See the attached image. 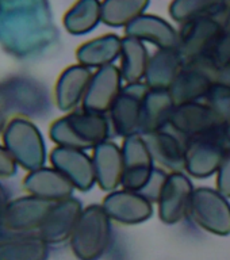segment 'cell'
Instances as JSON below:
<instances>
[{
    "label": "cell",
    "mask_w": 230,
    "mask_h": 260,
    "mask_svg": "<svg viewBox=\"0 0 230 260\" xmlns=\"http://www.w3.org/2000/svg\"><path fill=\"white\" fill-rule=\"evenodd\" d=\"M56 38L49 0H0V46L11 56H38Z\"/></svg>",
    "instance_id": "6da1fadb"
},
{
    "label": "cell",
    "mask_w": 230,
    "mask_h": 260,
    "mask_svg": "<svg viewBox=\"0 0 230 260\" xmlns=\"http://www.w3.org/2000/svg\"><path fill=\"white\" fill-rule=\"evenodd\" d=\"M113 129L106 114L91 113L85 110H73L61 118H57L49 126V137L56 146L73 149H93L107 141Z\"/></svg>",
    "instance_id": "7a4b0ae2"
},
{
    "label": "cell",
    "mask_w": 230,
    "mask_h": 260,
    "mask_svg": "<svg viewBox=\"0 0 230 260\" xmlns=\"http://www.w3.org/2000/svg\"><path fill=\"white\" fill-rule=\"evenodd\" d=\"M113 239L111 219L102 205H89L81 211L69 244L77 260H99L109 251Z\"/></svg>",
    "instance_id": "3957f363"
},
{
    "label": "cell",
    "mask_w": 230,
    "mask_h": 260,
    "mask_svg": "<svg viewBox=\"0 0 230 260\" xmlns=\"http://www.w3.org/2000/svg\"><path fill=\"white\" fill-rule=\"evenodd\" d=\"M4 148L16 166L24 171H34L46 161V145L40 129L28 118L16 117L8 122L2 133Z\"/></svg>",
    "instance_id": "277c9868"
},
{
    "label": "cell",
    "mask_w": 230,
    "mask_h": 260,
    "mask_svg": "<svg viewBox=\"0 0 230 260\" xmlns=\"http://www.w3.org/2000/svg\"><path fill=\"white\" fill-rule=\"evenodd\" d=\"M42 110H46V93L37 83L24 77L0 81V133L14 118L37 115Z\"/></svg>",
    "instance_id": "5b68a950"
},
{
    "label": "cell",
    "mask_w": 230,
    "mask_h": 260,
    "mask_svg": "<svg viewBox=\"0 0 230 260\" xmlns=\"http://www.w3.org/2000/svg\"><path fill=\"white\" fill-rule=\"evenodd\" d=\"M229 152L230 138L227 137L226 127L214 133L191 138L186 142L184 171L192 178H210L217 174Z\"/></svg>",
    "instance_id": "8992f818"
},
{
    "label": "cell",
    "mask_w": 230,
    "mask_h": 260,
    "mask_svg": "<svg viewBox=\"0 0 230 260\" xmlns=\"http://www.w3.org/2000/svg\"><path fill=\"white\" fill-rule=\"evenodd\" d=\"M188 215L195 225L211 235H230V202L217 188H195Z\"/></svg>",
    "instance_id": "52a82bcc"
},
{
    "label": "cell",
    "mask_w": 230,
    "mask_h": 260,
    "mask_svg": "<svg viewBox=\"0 0 230 260\" xmlns=\"http://www.w3.org/2000/svg\"><path fill=\"white\" fill-rule=\"evenodd\" d=\"M217 71L209 58L188 61L170 88L172 101L176 106L201 102L217 83Z\"/></svg>",
    "instance_id": "ba28073f"
},
{
    "label": "cell",
    "mask_w": 230,
    "mask_h": 260,
    "mask_svg": "<svg viewBox=\"0 0 230 260\" xmlns=\"http://www.w3.org/2000/svg\"><path fill=\"white\" fill-rule=\"evenodd\" d=\"M149 87L145 81L123 85L119 96L110 110V123L113 133L122 138L140 134L142 102Z\"/></svg>",
    "instance_id": "9c48e42d"
},
{
    "label": "cell",
    "mask_w": 230,
    "mask_h": 260,
    "mask_svg": "<svg viewBox=\"0 0 230 260\" xmlns=\"http://www.w3.org/2000/svg\"><path fill=\"white\" fill-rule=\"evenodd\" d=\"M170 127L188 141L191 138L225 129L226 125L219 119L206 102H192L175 107Z\"/></svg>",
    "instance_id": "30bf717a"
},
{
    "label": "cell",
    "mask_w": 230,
    "mask_h": 260,
    "mask_svg": "<svg viewBox=\"0 0 230 260\" xmlns=\"http://www.w3.org/2000/svg\"><path fill=\"white\" fill-rule=\"evenodd\" d=\"M221 23L218 18H203L180 26L178 50L184 62L209 58L218 41Z\"/></svg>",
    "instance_id": "8fae6325"
},
{
    "label": "cell",
    "mask_w": 230,
    "mask_h": 260,
    "mask_svg": "<svg viewBox=\"0 0 230 260\" xmlns=\"http://www.w3.org/2000/svg\"><path fill=\"white\" fill-rule=\"evenodd\" d=\"M123 179L122 188L130 191H141L154 171V160L149 146L141 134L123 138Z\"/></svg>",
    "instance_id": "7c38bea8"
},
{
    "label": "cell",
    "mask_w": 230,
    "mask_h": 260,
    "mask_svg": "<svg viewBox=\"0 0 230 260\" xmlns=\"http://www.w3.org/2000/svg\"><path fill=\"white\" fill-rule=\"evenodd\" d=\"M53 205L28 194L12 199L0 215V226L18 235L40 231Z\"/></svg>",
    "instance_id": "4fadbf2b"
},
{
    "label": "cell",
    "mask_w": 230,
    "mask_h": 260,
    "mask_svg": "<svg viewBox=\"0 0 230 260\" xmlns=\"http://www.w3.org/2000/svg\"><path fill=\"white\" fill-rule=\"evenodd\" d=\"M192 182L184 172H170L158 198V217L167 225L180 222L190 210Z\"/></svg>",
    "instance_id": "5bb4252c"
},
{
    "label": "cell",
    "mask_w": 230,
    "mask_h": 260,
    "mask_svg": "<svg viewBox=\"0 0 230 260\" xmlns=\"http://www.w3.org/2000/svg\"><path fill=\"white\" fill-rule=\"evenodd\" d=\"M49 160L52 167L72 183L75 190L87 192L96 184L92 157L85 150L54 146L50 150Z\"/></svg>",
    "instance_id": "9a60e30c"
},
{
    "label": "cell",
    "mask_w": 230,
    "mask_h": 260,
    "mask_svg": "<svg viewBox=\"0 0 230 260\" xmlns=\"http://www.w3.org/2000/svg\"><path fill=\"white\" fill-rule=\"evenodd\" d=\"M123 88V79L117 65H107L96 69L89 81L88 89L81 103V109L91 113H110L114 102Z\"/></svg>",
    "instance_id": "2e32d148"
},
{
    "label": "cell",
    "mask_w": 230,
    "mask_h": 260,
    "mask_svg": "<svg viewBox=\"0 0 230 260\" xmlns=\"http://www.w3.org/2000/svg\"><path fill=\"white\" fill-rule=\"evenodd\" d=\"M102 207L111 221L122 225H138L148 221L153 215V203L137 191H111L106 195Z\"/></svg>",
    "instance_id": "e0dca14e"
},
{
    "label": "cell",
    "mask_w": 230,
    "mask_h": 260,
    "mask_svg": "<svg viewBox=\"0 0 230 260\" xmlns=\"http://www.w3.org/2000/svg\"><path fill=\"white\" fill-rule=\"evenodd\" d=\"M83 209L81 202L75 197L54 203L41 225L38 235L49 245L64 243L71 239Z\"/></svg>",
    "instance_id": "ac0fdd59"
},
{
    "label": "cell",
    "mask_w": 230,
    "mask_h": 260,
    "mask_svg": "<svg viewBox=\"0 0 230 260\" xmlns=\"http://www.w3.org/2000/svg\"><path fill=\"white\" fill-rule=\"evenodd\" d=\"M23 190L28 195L57 203L72 198L75 187L54 167L44 166L27 172L23 179Z\"/></svg>",
    "instance_id": "d6986e66"
},
{
    "label": "cell",
    "mask_w": 230,
    "mask_h": 260,
    "mask_svg": "<svg viewBox=\"0 0 230 260\" xmlns=\"http://www.w3.org/2000/svg\"><path fill=\"white\" fill-rule=\"evenodd\" d=\"M156 164L170 172H184L186 166V140L170 126L152 134L142 136Z\"/></svg>",
    "instance_id": "ffe728a7"
},
{
    "label": "cell",
    "mask_w": 230,
    "mask_h": 260,
    "mask_svg": "<svg viewBox=\"0 0 230 260\" xmlns=\"http://www.w3.org/2000/svg\"><path fill=\"white\" fill-rule=\"evenodd\" d=\"M93 73L84 65H69L60 73L54 85V103L57 109L71 113L83 103Z\"/></svg>",
    "instance_id": "44dd1931"
},
{
    "label": "cell",
    "mask_w": 230,
    "mask_h": 260,
    "mask_svg": "<svg viewBox=\"0 0 230 260\" xmlns=\"http://www.w3.org/2000/svg\"><path fill=\"white\" fill-rule=\"evenodd\" d=\"M91 157L97 186L107 192L118 190L123 179V154L121 146L107 140L93 148Z\"/></svg>",
    "instance_id": "7402d4cb"
},
{
    "label": "cell",
    "mask_w": 230,
    "mask_h": 260,
    "mask_svg": "<svg viewBox=\"0 0 230 260\" xmlns=\"http://www.w3.org/2000/svg\"><path fill=\"white\" fill-rule=\"evenodd\" d=\"M125 36L150 42L157 49H178L179 31L157 15L144 14L125 27Z\"/></svg>",
    "instance_id": "603a6c76"
},
{
    "label": "cell",
    "mask_w": 230,
    "mask_h": 260,
    "mask_svg": "<svg viewBox=\"0 0 230 260\" xmlns=\"http://www.w3.org/2000/svg\"><path fill=\"white\" fill-rule=\"evenodd\" d=\"M175 107L168 89H148L142 102L140 134L146 136L168 127Z\"/></svg>",
    "instance_id": "cb8c5ba5"
},
{
    "label": "cell",
    "mask_w": 230,
    "mask_h": 260,
    "mask_svg": "<svg viewBox=\"0 0 230 260\" xmlns=\"http://www.w3.org/2000/svg\"><path fill=\"white\" fill-rule=\"evenodd\" d=\"M183 67L184 60L178 49H157L150 56L144 81L149 88L170 91Z\"/></svg>",
    "instance_id": "d4e9b609"
},
{
    "label": "cell",
    "mask_w": 230,
    "mask_h": 260,
    "mask_svg": "<svg viewBox=\"0 0 230 260\" xmlns=\"http://www.w3.org/2000/svg\"><path fill=\"white\" fill-rule=\"evenodd\" d=\"M122 38L117 34H105L80 45L76 50L77 64L87 68H103L121 57Z\"/></svg>",
    "instance_id": "484cf974"
},
{
    "label": "cell",
    "mask_w": 230,
    "mask_h": 260,
    "mask_svg": "<svg viewBox=\"0 0 230 260\" xmlns=\"http://www.w3.org/2000/svg\"><path fill=\"white\" fill-rule=\"evenodd\" d=\"M49 244L40 235H18L0 240V260H48Z\"/></svg>",
    "instance_id": "4316f807"
},
{
    "label": "cell",
    "mask_w": 230,
    "mask_h": 260,
    "mask_svg": "<svg viewBox=\"0 0 230 260\" xmlns=\"http://www.w3.org/2000/svg\"><path fill=\"white\" fill-rule=\"evenodd\" d=\"M119 58V71L126 84L140 83L142 79H145L150 56L142 41L136 40L133 37H122V50Z\"/></svg>",
    "instance_id": "83f0119b"
},
{
    "label": "cell",
    "mask_w": 230,
    "mask_h": 260,
    "mask_svg": "<svg viewBox=\"0 0 230 260\" xmlns=\"http://www.w3.org/2000/svg\"><path fill=\"white\" fill-rule=\"evenodd\" d=\"M102 23L101 0H77L65 12L62 24L72 36H84Z\"/></svg>",
    "instance_id": "f1b7e54d"
},
{
    "label": "cell",
    "mask_w": 230,
    "mask_h": 260,
    "mask_svg": "<svg viewBox=\"0 0 230 260\" xmlns=\"http://www.w3.org/2000/svg\"><path fill=\"white\" fill-rule=\"evenodd\" d=\"M227 4L225 0H172L168 12L171 19L182 26L203 18H217Z\"/></svg>",
    "instance_id": "f546056e"
},
{
    "label": "cell",
    "mask_w": 230,
    "mask_h": 260,
    "mask_svg": "<svg viewBox=\"0 0 230 260\" xmlns=\"http://www.w3.org/2000/svg\"><path fill=\"white\" fill-rule=\"evenodd\" d=\"M150 0H102V23L110 27H127L145 14Z\"/></svg>",
    "instance_id": "4dcf8cb0"
},
{
    "label": "cell",
    "mask_w": 230,
    "mask_h": 260,
    "mask_svg": "<svg viewBox=\"0 0 230 260\" xmlns=\"http://www.w3.org/2000/svg\"><path fill=\"white\" fill-rule=\"evenodd\" d=\"M217 18L221 23V32L209 60L215 68L219 69L230 62V4Z\"/></svg>",
    "instance_id": "1f68e13d"
},
{
    "label": "cell",
    "mask_w": 230,
    "mask_h": 260,
    "mask_svg": "<svg viewBox=\"0 0 230 260\" xmlns=\"http://www.w3.org/2000/svg\"><path fill=\"white\" fill-rule=\"evenodd\" d=\"M205 102L225 125H230V87L215 83L205 98Z\"/></svg>",
    "instance_id": "d6a6232c"
},
{
    "label": "cell",
    "mask_w": 230,
    "mask_h": 260,
    "mask_svg": "<svg viewBox=\"0 0 230 260\" xmlns=\"http://www.w3.org/2000/svg\"><path fill=\"white\" fill-rule=\"evenodd\" d=\"M167 178H168V174L162 168H154L153 174H152L150 179L145 184V187L138 192L142 197H145L150 203H157L162 187L166 184Z\"/></svg>",
    "instance_id": "836d02e7"
},
{
    "label": "cell",
    "mask_w": 230,
    "mask_h": 260,
    "mask_svg": "<svg viewBox=\"0 0 230 260\" xmlns=\"http://www.w3.org/2000/svg\"><path fill=\"white\" fill-rule=\"evenodd\" d=\"M217 190L222 195H225L227 199H230V152L227 156L223 158L222 164L217 171Z\"/></svg>",
    "instance_id": "e575fe53"
},
{
    "label": "cell",
    "mask_w": 230,
    "mask_h": 260,
    "mask_svg": "<svg viewBox=\"0 0 230 260\" xmlns=\"http://www.w3.org/2000/svg\"><path fill=\"white\" fill-rule=\"evenodd\" d=\"M18 166L8 153V150L4 148V145H0V179L11 178L16 174Z\"/></svg>",
    "instance_id": "d590c367"
},
{
    "label": "cell",
    "mask_w": 230,
    "mask_h": 260,
    "mask_svg": "<svg viewBox=\"0 0 230 260\" xmlns=\"http://www.w3.org/2000/svg\"><path fill=\"white\" fill-rule=\"evenodd\" d=\"M217 83L230 87V62L217 71Z\"/></svg>",
    "instance_id": "8d00e7d4"
},
{
    "label": "cell",
    "mask_w": 230,
    "mask_h": 260,
    "mask_svg": "<svg viewBox=\"0 0 230 260\" xmlns=\"http://www.w3.org/2000/svg\"><path fill=\"white\" fill-rule=\"evenodd\" d=\"M8 195H7V191H6V188L3 187V184L0 183V215L3 214L4 209H6V206L8 205Z\"/></svg>",
    "instance_id": "74e56055"
},
{
    "label": "cell",
    "mask_w": 230,
    "mask_h": 260,
    "mask_svg": "<svg viewBox=\"0 0 230 260\" xmlns=\"http://www.w3.org/2000/svg\"><path fill=\"white\" fill-rule=\"evenodd\" d=\"M226 134H227V137L230 138V125L226 126Z\"/></svg>",
    "instance_id": "f35d334b"
},
{
    "label": "cell",
    "mask_w": 230,
    "mask_h": 260,
    "mask_svg": "<svg viewBox=\"0 0 230 260\" xmlns=\"http://www.w3.org/2000/svg\"><path fill=\"white\" fill-rule=\"evenodd\" d=\"M225 2H226V3H229V4H230V0H225Z\"/></svg>",
    "instance_id": "ab89813d"
}]
</instances>
